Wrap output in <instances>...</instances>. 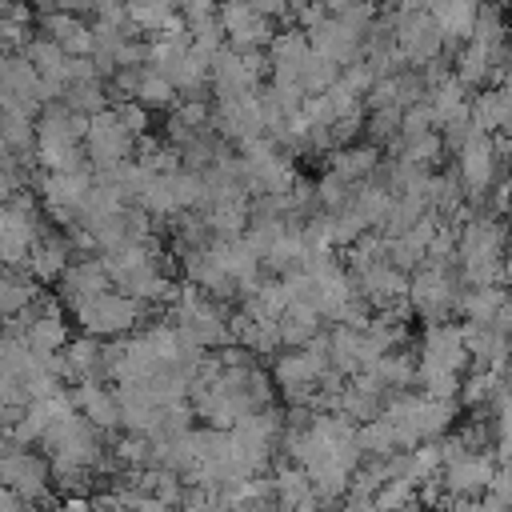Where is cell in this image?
<instances>
[{
	"label": "cell",
	"mask_w": 512,
	"mask_h": 512,
	"mask_svg": "<svg viewBox=\"0 0 512 512\" xmlns=\"http://www.w3.org/2000/svg\"><path fill=\"white\" fill-rule=\"evenodd\" d=\"M68 316L80 324V332L100 336V340H112V336L136 332V328L152 316V308H148V304H140L136 296L120 292V288H104V292H96V296H88V300L72 304V308H68Z\"/></svg>",
	"instance_id": "cell-1"
},
{
	"label": "cell",
	"mask_w": 512,
	"mask_h": 512,
	"mask_svg": "<svg viewBox=\"0 0 512 512\" xmlns=\"http://www.w3.org/2000/svg\"><path fill=\"white\" fill-rule=\"evenodd\" d=\"M456 292H460V272H456V260H420L412 272H408V308L412 316H420L424 324L432 320H448L456 316L452 304H456Z\"/></svg>",
	"instance_id": "cell-2"
},
{
	"label": "cell",
	"mask_w": 512,
	"mask_h": 512,
	"mask_svg": "<svg viewBox=\"0 0 512 512\" xmlns=\"http://www.w3.org/2000/svg\"><path fill=\"white\" fill-rule=\"evenodd\" d=\"M0 480H4L24 504H52V500H56V496H52V460H48L40 448H32V444H24V448L0 456Z\"/></svg>",
	"instance_id": "cell-3"
},
{
	"label": "cell",
	"mask_w": 512,
	"mask_h": 512,
	"mask_svg": "<svg viewBox=\"0 0 512 512\" xmlns=\"http://www.w3.org/2000/svg\"><path fill=\"white\" fill-rule=\"evenodd\" d=\"M80 144H84V156H88L92 172H100V168H112V164L128 160V156H132V148H136V136L116 120V112H112V108H100V112H92V116H88Z\"/></svg>",
	"instance_id": "cell-4"
},
{
	"label": "cell",
	"mask_w": 512,
	"mask_h": 512,
	"mask_svg": "<svg viewBox=\"0 0 512 512\" xmlns=\"http://www.w3.org/2000/svg\"><path fill=\"white\" fill-rule=\"evenodd\" d=\"M456 176H460V184H464V192H476V196H484L496 180H504V156L496 152V144H492V132H472L456 152Z\"/></svg>",
	"instance_id": "cell-5"
},
{
	"label": "cell",
	"mask_w": 512,
	"mask_h": 512,
	"mask_svg": "<svg viewBox=\"0 0 512 512\" xmlns=\"http://www.w3.org/2000/svg\"><path fill=\"white\" fill-rule=\"evenodd\" d=\"M416 364H428V368H448V372H464L468 368V348H464V336H460V324L448 316V320H432L420 328V340H416Z\"/></svg>",
	"instance_id": "cell-6"
},
{
	"label": "cell",
	"mask_w": 512,
	"mask_h": 512,
	"mask_svg": "<svg viewBox=\"0 0 512 512\" xmlns=\"http://www.w3.org/2000/svg\"><path fill=\"white\" fill-rule=\"evenodd\" d=\"M104 288H112V280H108V272H104V264H100L96 252H88V256H72V260L64 264L60 280H56V296H60L64 312H68L72 304H80V300L104 292Z\"/></svg>",
	"instance_id": "cell-7"
},
{
	"label": "cell",
	"mask_w": 512,
	"mask_h": 512,
	"mask_svg": "<svg viewBox=\"0 0 512 512\" xmlns=\"http://www.w3.org/2000/svg\"><path fill=\"white\" fill-rule=\"evenodd\" d=\"M68 388H72L76 412H80L92 428H100L104 436H112V432L120 428V408H116V396H112L108 380H80V384H68Z\"/></svg>",
	"instance_id": "cell-8"
},
{
	"label": "cell",
	"mask_w": 512,
	"mask_h": 512,
	"mask_svg": "<svg viewBox=\"0 0 512 512\" xmlns=\"http://www.w3.org/2000/svg\"><path fill=\"white\" fill-rule=\"evenodd\" d=\"M304 56H308V36H304V28H296V24H288L284 32L276 28L272 40H268V48H264L268 76H276V80H296Z\"/></svg>",
	"instance_id": "cell-9"
},
{
	"label": "cell",
	"mask_w": 512,
	"mask_h": 512,
	"mask_svg": "<svg viewBox=\"0 0 512 512\" xmlns=\"http://www.w3.org/2000/svg\"><path fill=\"white\" fill-rule=\"evenodd\" d=\"M468 124L476 132H504L508 120H512V100H508V88L504 84H484L468 96Z\"/></svg>",
	"instance_id": "cell-10"
},
{
	"label": "cell",
	"mask_w": 512,
	"mask_h": 512,
	"mask_svg": "<svg viewBox=\"0 0 512 512\" xmlns=\"http://www.w3.org/2000/svg\"><path fill=\"white\" fill-rule=\"evenodd\" d=\"M304 36H308V48H312V52H320V56H328V60H336V64H348V60L360 52V36H352L332 12H324L316 24H308Z\"/></svg>",
	"instance_id": "cell-11"
},
{
	"label": "cell",
	"mask_w": 512,
	"mask_h": 512,
	"mask_svg": "<svg viewBox=\"0 0 512 512\" xmlns=\"http://www.w3.org/2000/svg\"><path fill=\"white\" fill-rule=\"evenodd\" d=\"M64 360H68V384H80V380H108L104 372V340L100 336H68L64 340Z\"/></svg>",
	"instance_id": "cell-12"
},
{
	"label": "cell",
	"mask_w": 512,
	"mask_h": 512,
	"mask_svg": "<svg viewBox=\"0 0 512 512\" xmlns=\"http://www.w3.org/2000/svg\"><path fill=\"white\" fill-rule=\"evenodd\" d=\"M68 336H72V328H68L64 304H56V308H48V312H40V316H28V320H24V332H20V340H24L36 356L64 348Z\"/></svg>",
	"instance_id": "cell-13"
},
{
	"label": "cell",
	"mask_w": 512,
	"mask_h": 512,
	"mask_svg": "<svg viewBox=\"0 0 512 512\" xmlns=\"http://www.w3.org/2000/svg\"><path fill=\"white\" fill-rule=\"evenodd\" d=\"M500 44V40H496ZM452 76L468 88V92H476V88H484L488 84V68H492V44L488 40H476V36H468L456 52H452Z\"/></svg>",
	"instance_id": "cell-14"
},
{
	"label": "cell",
	"mask_w": 512,
	"mask_h": 512,
	"mask_svg": "<svg viewBox=\"0 0 512 512\" xmlns=\"http://www.w3.org/2000/svg\"><path fill=\"white\" fill-rule=\"evenodd\" d=\"M380 148L376 144H368V140H352V144H344V148H332L324 160H328V168L336 172V176H344L348 184H356V180H364V176H372V168L380 164Z\"/></svg>",
	"instance_id": "cell-15"
},
{
	"label": "cell",
	"mask_w": 512,
	"mask_h": 512,
	"mask_svg": "<svg viewBox=\"0 0 512 512\" xmlns=\"http://www.w3.org/2000/svg\"><path fill=\"white\" fill-rule=\"evenodd\" d=\"M320 328H324L320 312H316V308H308V304H296V300H288V308L276 316L280 348H300V344H304V340H312Z\"/></svg>",
	"instance_id": "cell-16"
},
{
	"label": "cell",
	"mask_w": 512,
	"mask_h": 512,
	"mask_svg": "<svg viewBox=\"0 0 512 512\" xmlns=\"http://www.w3.org/2000/svg\"><path fill=\"white\" fill-rule=\"evenodd\" d=\"M380 404H384V392L368 388V384H364V380H356V376H348V380H344V388L336 392V412H340V416H348L352 424H364V420L380 416Z\"/></svg>",
	"instance_id": "cell-17"
},
{
	"label": "cell",
	"mask_w": 512,
	"mask_h": 512,
	"mask_svg": "<svg viewBox=\"0 0 512 512\" xmlns=\"http://www.w3.org/2000/svg\"><path fill=\"white\" fill-rule=\"evenodd\" d=\"M276 28H280L276 20H268V16H260V12H248L240 24H232V28L224 32V40H228V48H236V52H264Z\"/></svg>",
	"instance_id": "cell-18"
},
{
	"label": "cell",
	"mask_w": 512,
	"mask_h": 512,
	"mask_svg": "<svg viewBox=\"0 0 512 512\" xmlns=\"http://www.w3.org/2000/svg\"><path fill=\"white\" fill-rule=\"evenodd\" d=\"M132 100H140L152 116L156 112H168L180 96H176V88L156 72V68H148V64H140V72H136V84H132Z\"/></svg>",
	"instance_id": "cell-19"
},
{
	"label": "cell",
	"mask_w": 512,
	"mask_h": 512,
	"mask_svg": "<svg viewBox=\"0 0 512 512\" xmlns=\"http://www.w3.org/2000/svg\"><path fill=\"white\" fill-rule=\"evenodd\" d=\"M128 4V20L140 36H156L160 28H168L180 12H176V0H124Z\"/></svg>",
	"instance_id": "cell-20"
},
{
	"label": "cell",
	"mask_w": 512,
	"mask_h": 512,
	"mask_svg": "<svg viewBox=\"0 0 512 512\" xmlns=\"http://www.w3.org/2000/svg\"><path fill=\"white\" fill-rule=\"evenodd\" d=\"M36 288H40V284H36L24 268H8V264H0V316H16V312L32 300Z\"/></svg>",
	"instance_id": "cell-21"
},
{
	"label": "cell",
	"mask_w": 512,
	"mask_h": 512,
	"mask_svg": "<svg viewBox=\"0 0 512 512\" xmlns=\"http://www.w3.org/2000/svg\"><path fill=\"white\" fill-rule=\"evenodd\" d=\"M60 100H64L72 112L92 116V112L108 108V88H104V80H68L64 92H60Z\"/></svg>",
	"instance_id": "cell-22"
},
{
	"label": "cell",
	"mask_w": 512,
	"mask_h": 512,
	"mask_svg": "<svg viewBox=\"0 0 512 512\" xmlns=\"http://www.w3.org/2000/svg\"><path fill=\"white\" fill-rule=\"evenodd\" d=\"M356 444L364 456H392L396 452V428L384 416H372V420L356 424Z\"/></svg>",
	"instance_id": "cell-23"
},
{
	"label": "cell",
	"mask_w": 512,
	"mask_h": 512,
	"mask_svg": "<svg viewBox=\"0 0 512 512\" xmlns=\"http://www.w3.org/2000/svg\"><path fill=\"white\" fill-rule=\"evenodd\" d=\"M336 76H340V64L328 60V56H320V52H312V48H308V56H304V64L296 72V80H300L304 92H324Z\"/></svg>",
	"instance_id": "cell-24"
},
{
	"label": "cell",
	"mask_w": 512,
	"mask_h": 512,
	"mask_svg": "<svg viewBox=\"0 0 512 512\" xmlns=\"http://www.w3.org/2000/svg\"><path fill=\"white\" fill-rule=\"evenodd\" d=\"M32 20H36V28H40L44 36H52L56 44H64V40L84 24V16H76V12H68V8H44V12H36Z\"/></svg>",
	"instance_id": "cell-25"
},
{
	"label": "cell",
	"mask_w": 512,
	"mask_h": 512,
	"mask_svg": "<svg viewBox=\"0 0 512 512\" xmlns=\"http://www.w3.org/2000/svg\"><path fill=\"white\" fill-rule=\"evenodd\" d=\"M372 504H376V508H404V504H416V484L404 480V476H388V480L372 492Z\"/></svg>",
	"instance_id": "cell-26"
},
{
	"label": "cell",
	"mask_w": 512,
	"mask_h": 512,
	"mask_svg": "<svg viewBox=\"0 0 512 512\" xmlns=\"http://www.w3.org/2000/svg\"><path fill=\"white\" fill-rule=\"evenodd\" d=\"M312 188H316V204H320V212L340 208V204L348 200V192H352V184H348L344 176H336L332 168H324V176H320Z\"/></svg>",
	"instance_id": "cell-27"
},
{
	"label": "cell",
	"mask_w": 512,
	"mask_h": 512,
	"mask_svg": "<svg viewBox=\"0 0 512 512\" xmlns=\"http://www.w3.org/2000/svg\"><path fill=\"white\" fill-rule=\"evenodd\" d=\"M92 44H96V40H92V24L84 20V24L64 40V52H68V56H92Z\"/></svg>",
	"instance_id": "cell-28"
},
{
	"label": "cell",
	"mask_w": 512,
	"mask_h": 512,
	"mask_svg": "<svg viewBox=\"0 0 512 512\" xmlns=\"http://www.w3.org/2000/svg\"><path fill=\"white\" fill-rule=\"evenodd\" d=\"M56 8H68V12H76V16H92V8H96V0H56Z\"/></svg>",
	"instance_id": "cell-29"
},
{
	"label": "cell",
	"mask_w": 512,
	"mask_h": 512,
	"mask_svg": "<svg viewBox=\"0 0 512 512\" xmlns=\"http://www.w3.org/2000/svg\"><path fill=\"white\" fill-rule=\"evenodd\" d=\"M0 508H4V512H16V508H24V500H20V496H16V492H12L4 480H0Z\"/></svg>",
	"instance_id": "cell-30"
},
{
	"label": "cell",
	"mask_w": 512,
	"mask_h": 512,
	"mask_svg": "<svg viewBox=\"0 0 512 512\" xmlns=\"http://www.w3.org/2000/svg\"><path fill=\"white\" fill-rule=\"evenodd\" d=\"M16 448H24V444L16 440V432H12L8 424H0V456H8V452H16Z\"/></svg>",
	"instance_id": "cell-31"
},
{
	"label": "cell",
	"mask_w": 512,
	"mask_h": 512,
	"mask_svg": "<svg viewBox=\"0 0 512 512\" xmlns=\"http://www.w3.org/2000/svg\"><path fill=\"white\" fill-rule=\"evenodd\" d=\"M32 12H44V8H56V0H24Z\"/></svg>",
	"instance_id": "cell-32"
},
{
	"label": "cell",
	"mask_w": 512,
	"mask_h": 512,
	"mask_svg": "<svg viewBox=\"0 0 512 512\" xmlns=\"http://www.w3.org/2000/svg\"><path fill=\"white\" fill-rule=\"evenodd\" d=\"M0 152H8V148H4V136H0Z\"/></svg>",
	"instance_id": "cell-33"
},
{
	"label": "cell",
	"mask_w": 512,
	"mask_h": 512,
	"mask_svg": "<svg viewBox=\"0 0 512 512\" xmlns=\"http://www.w3.org/2000/svg\"><path fill=\"white\" fill-rule=\"evenodd\" d=\"M420 4H424V8H428V0H420Z\"/></svg>",
	"instance_id": "cell-34"
}]
</instances>
